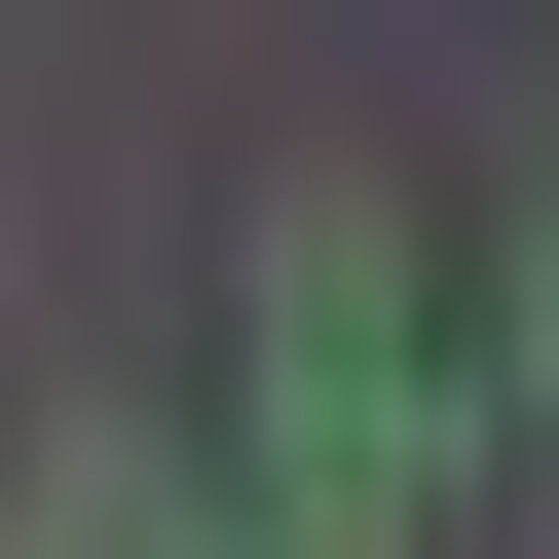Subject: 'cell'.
<instances>
[{
	"instance_id": "2",
	"label": "cell",
	"mask_w": 559,
	"mask_h": 559,
	"mask_svg": "<svg viewBox=\"0 0 559 559\" xmlns=\"http://www.w3.org/2000/svg\"><path fill=\"white\" fill-rule=\"evenodd\" d=\"M0 559H261V522H187L150 448H38V485H0Z\"/></svg>"
},
{
	"instance_id": "3",
	"label": "cell",
	"mask_w": 559,
	"mask_h": 559,
	"mask_svg": "<svg viewBox=\"0 0 559 559\" xmlns=\"http://www.w3.org/2000/svg\"><path fill=\"white\" fill-rule=\"evenodd\" d=\"M485 373H522V411H559V187H522V224H485Z\"/></svg>"
},
{
	"instance_id": "1",
	"label": "cell",
	"mask_w": 559,
	"mask_h": 559,
	"mask_svg": "<svg viewBox=\"0 0 559 559\" xmlns=\"http://www.w3.org/2000/svg\"><path fill=\"white\" fill-rule=\"evenodd\" d=\"M261 485H299V522H411V485H448L411 224H373V187H299V224H261Z\"/></svg>"
}]
</instances>
